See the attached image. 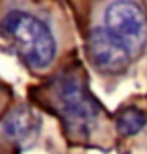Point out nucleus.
Here are the masks:
<instances>
[{
  "label": "nucleus",
  "instance_id": "7ed1b4c3",
  "mask_svg": "<svg viewBox=\"0 0 147 154\" xmlns=\"http://www.w3.org/2000/svg\"><path fill=\"white\" fill-rule=\"evenodd\" d=\"M104 28L125 45L132 56L140 54L147 41V17L134 0H116L104 11Z\"/></svg>",
  "mask_w": 147,
  "mask_h": 154
},
{
  "label": "nucleus",
  "instance_id": "39448f33",
  "mask_svg": "<svg viewBox=\"0 0 147 154\" xmlns=\"http://www.w3.org/2000/svg\"><path fill=\"white\" fill-rule=\"evenodd\" d=\"M41 128L39 117L28 108H15L6 115V119L0 125L2 134L9 139L17 143V145H28L37 137Z\"/></svg>",
  "mask_w": 147,
  "mask_h": 154
},
{
  "label": "nucleus",
  "instance_id": "f03ea898",
  "mask_svg": "<svg viewBox=\"0 0 147 154\" xmlns=\"http://www.w3.org/2000/svg\"><path fill=\"white\" fill-rule=\"evenodd\" d=\"M56 109L63 125L75 137H89L101 121V108L95 98L89 95L80 76L67 72L60 76L54 84Z\"/></svg>",
  "mask_w": 147,
  "mask_h": 154
},
{
  "label": "nucleus",
  "instance_id": "f257e3e1",
  "mask_svg": "<svg viewBox=\"0 0 147 154\" xmlns=\"http://www.w3.org/2000/svg\"><path fill=\"white\" fill-rule=\"evenodd\" d=\"M2 35L13 45L30 69H49L56 56V41L50 28L36 15L21 11H9L0 23Z\"/></svg>",
  "mask_w": 147,
  "mask_h": 154
},
{
  "label": "nucleus",
  "instance_id": "423d86ee",
  "mask_svg": "<svg viewBox=\"0 0 147 154\" xmlns=\"http://www.w3.org/2000/svg\"><path fill=\"white\" fill-rule=\"evenodd\" d=\"M147 115L140 108H125L117 117V130L123 136H134L145 126Z\"/></svg>",
  "mask_w": 147,
  "mask_h": 154
},
{
  "label": "nucleus",
  "instance_id": "20e7f679",
  "mask_svg": "<svg viewBox=\"0 0 147 154\" xmlns=\"http://www.w3.org/2000/svg\"><path fill=\"white\" fill-rule=\"evenodd\" d=\"M88 52H89V58H91L93 65L106 74L123 72L134 58L130 50L114 34H110L104 26L91 30L89 43H88Z\"/></svg>",
  "mask_w": 147,
  "mask_h": 154
}]
</instances>
